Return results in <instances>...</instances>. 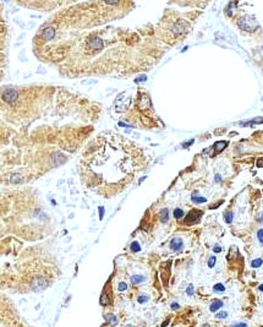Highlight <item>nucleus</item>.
Wrapping results in <instances>:
<instances>
[{
	"label": "nucleus",
	"instance_id": "nucleus-1",
	"mask_svg": "<svg viewBox=\"0 0 263 327\" xmlns=\"http://www.w3.org/2000/svg\"><path fill=\"white\" fill-rule=\"evenodd\" d=\"M239 26H240V28H242L245 31L252 32V31H254L258 27V23L254 20V17H252V16H243V17H241L239 20Z\"/></svg>",
	"mask_w": 263,
	"mask_h": 327
},
{
	"label": "nucleus",
	"instance_id": "nucleus-2",
	"mask_svg": "<svg viewBox=\"0 0 263 327\" xmlns=\"http://www.w3.org/2000/svg\"><path fill=\"white\" fill-rule=\"evenodd\" d=\"M203 214V212L202 211H198V210H194V211H191L187 216H186V218H185V222L187 223V224H191V223H196L200 218H201V216Z\"/></svg>",
	"mask_w": 263,
	"mask_h": 327
},
{
	"label": "nucleus",
	"instance_id": "nucleus-3",
	"mask_svg": "<svg viewBox=\"0 0 263 327\" xmlns=\"http://www.w3.org/2000/svg\"><path fill=\"white\" fill-rule=\"evenodd\" d=\"M17 91L16 90H12V88H9V90H6V91H4V93H3V98H4V101H6L8 103H12V102H15L16 99H17Z\"/></svg>",
	"mask_w": 263,
	"mask_h": 327
},
{
	"label": "nucleus",
	"instance_id": "nucleus-4",
	"mask_svg": "<svg viewBox=\"0 0 263 327\" xmlns=\"http://www.w3.org/2000/svg\"><path fill=\"white\" fill-rule=\"evenodd\" d=\"M88 48L92 50H99L103 48V41L98 37H94L88 41Z\"/></svg>",
	"mask_w": 263,
	"mask_h": 327
},
{
	"label": "nucleus",
	"instance_id": "nucleus-5",
	"mask_svg": "<svg viewBox=\"0 0 263 327\" xmlns=\"http://www.w3.org/2000/svg\"><path fill=\"white\" fill-rule=\"evenodd\" d=\"M170 246H171V249H172L174 251H179V250H181V248H183V240H181L180 238H174V239L171 240Z\"/></svg>",
	"mask_w": 263,
	"mask_h": 327
},
{
	"label": "nucleus",
	"instance_id": "nucleus-6",
	"mask_svg": "<svg viewBox=\"0 0 263 327\" xmlns=\"http://www.w3.org/2000/svg\"><path fill=\"white\" fill-rule=\"evenodd\" d=\"M54 36H55V30H54L53 27H48V28H45L44 32H43V34H42V37H43L44 41H49V39H52Z\"/></svg>",
	"mask_w": 263,
	"mask_h": 327
},
{
	"label": "nucleus",
	"instance_id": "nucleus-7",
	"mask_svg": "<svg viewBox=\"0 0 263 327\" xmlns=\"http://www.w3.org/2000/svg\"><path fill=\"white\" fill-rule=\"evenodd\" d=\"M226 145H228L226 141H219V142H215V143H214V154L222 152V151L226 147Z\"/></svg>",
	"mask_w": 263,
	"mask_h": 327
},
{
	"label": "nucleus",
	"instance_id": "nucleus-8",
	"mask_svg": "<svg viewBox=\"0 0 263 327\" xmlns=\"http://www.w3.org/2000/svg\"><path fill=\"white\" fill-rule=\"evenodd\" d=\"M222 306H223V301H222V300H214V301L211 304L209 310H211L212 312H215V311L219 310Z\"/></svg>",
	"mask_w": 263,
	"mask_h": 327
},
{
	"label": "nucleus",
	"instance_id": "nucleus-9",
	"mask_svg": "<svg viewBox=\"0 0 263 327\" xmlns=\"http://www.w3.org/2000/svg\"><path fill=\"white\" fill-rule=\"evenodd\" d=\"M144 281V277L141 276V275H136V276H132L131 277V282L133 284H138V283H142Z\"/></svg>",
	"mask_w": 263,
	"mask_h": 327
},
{
	"label": "nucleus",
	"instance_id": "nucleus-10",
	"mask_svg": "<svg viewBox=\"0 0 263 327\" xmlns=\"http://www.w3.org/2000/svg\"><path fill=\"white\" fill-rule=\"evenodd\" d=\"M159 217H160L162 222H166L168 221V210L166 208L165 210H162L160 213H159Z\"/></svg>",
	"mask_w": 263,
	"mask_h": 327
},
{
	"label": "nucleus",
	"instance_id": "nucleus-11",
	"mask_svg": "<svg viewBox=\"0 0 263 327\" xmlns=\"http://www.w3.org/2000/svg\"><path fill=\"white\" fill-rule=\"evenodd\" d=\"M262 264H263L262 259H256V260H253V261L251 262V266H252L253 268H258V267H259Z\"/></svg>",
	"mask_w": 263,
	"mask_h": 327
},
{
	"label": "nucleus",
	"instance_id": "nucleus-12",
	"mask_svg": "<svg viewBox=\"0 0 263 327\" xmlns=\"http://www.w3.org/2000/svg\"><path fill=\"white\" fill-rule=\"evenodd\" d=\"M174 216H175V218H181L184 216V211L180 210V208H175L174 210Z\"/></svg>",
	"mask_w": 263,
	"mask_h": 327
},
{
	"label": "nucleus",
	"instance_id": "nucleus-13",
	"mask_svg": "<svg viewBox=\"0 0 263 327\" xmlns=\"http://www.w3.org/2000/svg\"><path fill=\"white\" fill-rule=\"evenodd\" d=\"M213 289H214L215 292H224V290H225V287H224L222 283H217V284L213 287Z\"/></svg>",
	"mask_w": 263,
	"mask_h": 327
},
{
	"label": "nucleus",
	"instance_id": "nucleus-14",
	"mask_svg": "<svg viewBox=\"0 0 263 327\" xmlns=\"http://www.w3.org/2000/svg\"><path fill=\"white\" fill-rule=\"evenodd\" d=\"M131 250H132V251H136V253L141 250V248H140V244H138L137 241H133V243L131 244Z\"/></svg>",
	"mask_w": 263,
	"mask_h": 327
},
{
	"label": "nucleus",
	"instance_id": "nucleus-15",
	"mask_svg": "<svg viewBox=\"0 0 263 327\" xmlns=\"http://www.w3.org/2000/svg\"><path fill=\"white\" fill-rule=\"evenodd\" d=\"M192 201L195 203H202V202H206V199L204 197H197V196H192Z\"/></svg>",
	"mask_w": 263,
	"mask_h": 327
},
{
	"label": "nucleus",
	"instance_id": "nucleus-16",
	"mask_svg": "<svg viewBox=\"0 0 263 327\" xmlns=\"http://www.w3.org/2000/svg\"><path fill=\"white\" fill-rule=\"evenodd\" d=\"M224 218H225V222L226 223H231L233 222V212H226Z\"/></svg>",
	"mask_w": 263,
	"mask_h": 327
},
{
	"label": "nucleus",
	"instance_id": "nucleus-17",
	"mask_svg": "<svg viewBox=\"0 0 263 327\" xmlns=\"http://www.w3.org/2000/svg\"><path fill=\"white\" fill-rule=\"evenodd\" d=\"M110 301H109V299H108V296L107 295H102L101 296V304L102 305H108Z\"/></svg>",
	"mask_w": 263,
	"mask_h": 327
},
{
	"label": "nucleus",
	"instance_id": "nucleus-18",
	"mask_svg": "<svg viewBox=\"0 0 263 327\" xmlns=\"http://www.w3.org/2000/svg\"><path fill=\"white\" fill-rule=\"evenodd\" d=\"M214 265H215V257L212 256V257H209V260H208V266H209V267H214Z\"/></svg>",
	"mask_w": 263,
	"mask_h": 327
},
{
	"label": "nucleus",
	"instance_id": "nucleus-19",
	"mask_svg": "<svg viewBox=\"0 0 263 327\" xmlns=\"http://www.w3.org/2000/svg\"><path fill=\"white\" fill-rule=\"evenodd\" d=\"M228 316V312H225V311H222V312H218L217 314V317L218 318H225Z\"/></svg>",
	"mask_w": 263,
	"mask_h": 327
},
{
	"label": "nucleus",
	"instance_id": "nucleus-20",
	"mask_svg": "<svg viewBox=\"0 0 263 327\" xmlns=\"http://www.w3.org/2000/svg\"><path fill=\"white\" fill-rule=\"evenodd\" d=\"M186 293H187V295H192V294H194V286H192V284H190V286L187 287Z\"/></svg>",
	"mask_w": 263,
	"mask_h": 327
},
{
	"label": "nucleus",
	"instance_id": "nucleus-21",
	"mask_svg": "<svg viewBox=\"0 0 263 327\" xmlns=\"http://www.w3.org/2000/svg\"><path fill=\"white\" fill-rule=\"evenodd\" d=\"M257 236H258L259 241H261V243H263V229H259V230H258V233H257Z\"/></svg>",
	"mask_w": 263,
	"mask_h": 327
},
{
	"label": "nucleus",
	"instance_id": "nucleus-22",
	"mask_svg": "<svg viewBox=\"0 0 263 327\" xmlns=\"http://www.w3.org/2000/svg\"><path fill=\"white\" fill-rule=\"evenodd\" d=\"M148 300V298L146 296V295H141L140 298H138V303H141V304H143V303H146Z\"/></svg>",
	"mask_w": 263,
	"mask_h": 327
},
{
	"label": "nucleus",
	"instance_id": "nucleus-23",
	"mask_svg": "<svg viewBox=\"0 0 263 327\" xmlns=\"http://www.w3.org/2000/svg\"><path fill=\"white\" fill-rule=\"evenodd\" d=\"M107 320L110 321L112 323H115V322H116V318H115V316H113V315H108V316H107Z\"/></svg>",
	"mask_w": 263,
	"mask_h": 327
},
{
	"label": "nucleus",
	"instance_id": "nucleus-24",
	"mask_svg": "<svg viewBox=\"0 0 263 327\" xmlns=\"http://www.w3.org/2000/svg\"><path fill=\"white\" fill-rule=\"evenodd\" d=\"M127 288V286H126V283H124V282H121V283H119V290H125Z\"/></svg>",
	"mask_w": 263,
	"mask_h": 327
},
{
	"label": "nucleus",
	"instance_id": "nucleus-25",
	"mask_svg": "<svg viewBox=\"0 0 263 327\" xmlns=\"http://www.w3.org/2000/svg\"><path fill=\"white\" fill-rule=\"evenodd\" d=\"M231 327H247V323H245V322H239V323L233 325Z\"/></svg>",
	"mask_w": 263,
	"mask_h": 327
},
{
	"label": "nucleus",
	"instance_id": "nucleus-26",
	"mask_svg": "<svg viewBox=\"0 0 263 327\" xmlns=\"http://www.w3.org/2000/svg\"><path fill=\"white\" fill-rule=\"evenodd\" d=\"M142 81H146V76H144V75H142V76H140L138 78H136V80H135V82H142Z\"/></svg>",
	"mask_w": 263,
	"mask_h": 327
},
{
	"label": "nucleus",
	"instance_id": "nucleus-27",
	"mask_svg": "<svg viewBox=\"0 0 263 327\" xmlns=\"http://www.w3.org/2000/svg\"><path fill=\"white\" fill-rule=\"evenodd\" d=\"M103 212H104L103 207H99V218H101V219L103 218Z\"/></svg>",
	"mask_w": 263,
	"mask_h": 327
},
{
	"label": "nucleus",
	"instance_id": "nucleus-28",
	"mask_svg": "<svg viewBox=\"0 0 263 327\" xmlns=\"http://www.w3.org/2000/svg\"><path fill=\"white\" fill-rule=\"evenodd\" d=\"M171 307H172V309H179V304H178V303H172V304H171Z\"/></svg>",
	"mask_w": 263,
	"mask_h": 327
},
{
	"label": "nucleus",
	"instance_id": "nucleus-29",
	"mask_svg": "<svg viewBox=\"0 0 263 327\" xmlns=\"http://www.w3.org/2000/svg\"><path fill=\"white\" fill-rule=\"evenodd\" d=\"M214 251H215V253H220V251H222L220 246H215V248H214Z\"/></svg>",
	"mask_w": 263,
	"mask_h": 327
},
{
	"label": "nucleus",
	"instance_id": "nucleus-30",
	"mask_svg": "<svg viewBox=\"0 0 263 327\" xmlns=\"http://www.w3.org/2000/svg\"><path fill=\"white\" fill-rule=\"evenodd\" d=\"M261 166H263V160H258V167H261Z\"/></svg>",
	"mask_w": 263,
	"mask_h": 327
},
{
	"label": "nucleus",
	"instance_id": "nucleus-31",
	"mask_svg": "<svg viewBox=\"0 0 263 327\" xmlns=\"http://www.w3.org/2000/svg\"><path fill=\"white\" fill-rule=\"evenodd\" d=\"M215 180H217V181H219V180H220V175H217V178H215Z\"/></svg>",
	"mask_w": 263,
	"mask_h": 327
},
{
	"label": "nucleus",
	"instance_id": "nucleus-32",
	"mask_svg": "<svg viewBox=\"0 0 263 327\" xmlns=\"http://www.w3.org/2000/svg\"><path fill=\"white\" fill-rule=\"evenodd\" d=\"M259 290H261V292H263V284H261V286H259Z\"/></svg>",
	"mask_w": 263,
	"mask_h": 327
}]
</instances>
